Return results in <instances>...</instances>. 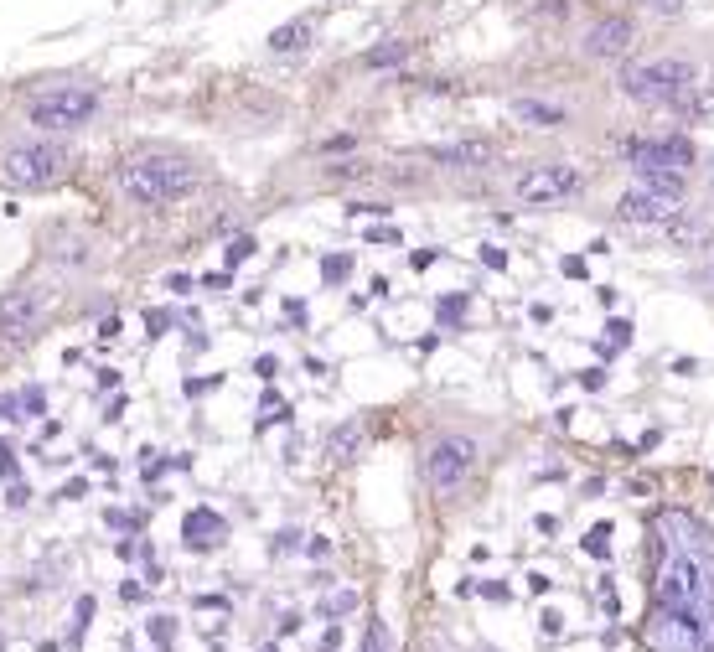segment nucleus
<instances>
[{
  "label": "nucleus",
  "mask_w": 714,
  "mask_h": 652,
  "mask_svg": "<svg viewBox=\"0 0 714 652\" xmlns=\"http://www.w3.org/2000/svg\"><path fill=\"white\" fill-rule=\"evenodd\" d=\"M658 533H663V554H658V580H652L658 616L647 627V642L658 652H714V544H709V533L683 513H663Z\"/></svg>",
  "instance_id": "f257e3e1"
},
{
  "label": "nucleus",
  "mask_w": 714,
  "mask_h": 652,
  "mask_svg": "<svg viewBox=\"0 0 714 652\" xmlns=\"http://www.w3.org/2000/svg\"><path fill=\"white\" fill-rule=\"evenodd\" d=\"M192 187H197V166L182 156H130L119 166V192L135 207H151V213H166L182 197H192Z\"/></svg>",
  "instance_id": "f03ea898"
},
{
  "label": "nucleus",
  "mask_w": 714,
  "mask_h": 652,
  "mask_svg": "<svg viewBox=\"0 0 714 652\" xmlns=\"http://www.w3.org/2000/svg\"><path fill=\"white\" fill-rule=\"evenodd\" d=\"M694 83H699V68L689 57H647V63H627L616 73L621 94L632 104H647V109H678Z\"/></svg>",
  "instance_id": "7ed1b4c3"
},
{
  "label": "nucleus",
  "mask_w": 714,
  "mask_h": 652,
  "mask_svg": "<svg viewBox=\"0 0 714 652\" xmlns=\"http://www.w3.org/2000/svg\"><path fill=\"white\" fill-rule=\"evenodd\" d=\"M585 192V171L575 161H533L513 176L518 207H564Z\"/></svg>",
  "instance_id": "20e7f679"
},
{
  "label": "nucleus",
  "mask_w": 714,
  "mask_h": 652,
  "mask_svg": "<svg viewBox=\"0 0 714 652\" xmlns=\"http://www.w3.org/2000/svg\"><path fill=\"white\" fill-rule=\"evenodd\" d=\"M63 176H68V151H63V145H52V140H21V145H11V151L0 156V182H6V187L37 192V187L63 182Z\"/></svg>",
  "instance_id": "39448f33"
},
{
  "label": "nucleus",
  "mask_w": 714,
  "mask_h": 652,
  "mask_svg": "<svg viewBox=\"0 0 714 652\" xmlns=\"http://www.w3.org/2000/svg\"><path fill=\"white\" fill-rule=\"evenodd\" d=\"M476 461H482V446H476L471 435H435L425 456H420V471H425V487L435 497H451L461 492V482L476 471Z\"/></svg>",
  "instance_id": "423d86ee"
},
{
  "label": "nucleus",
  "mask_w": 714,
  "mask_h": 652,
  "mask_svg": "<svg viewBox=\"0 0 714 652\" xmlns=\"http://www.w3.org/2000/svg\"><path fill=\"white\" fill-rule=\"evenodd\" d=\"M99 114V94L83 83H63V88H42V94L26 104V120H32L37 130L57 135V130H78Z\"/></svg>",
  "instance_id": "0eeeda50"
},
{
  "label": "nucleus",
  "mask_w": 714,
  "mask_h": 652,
  "mask_svg": "<svg viewBox=\"0 0 714 652\" xmlns=\"http://www.w3.org/2000/svg\"><path fill=\"white\" fill-rule=\"evenodd\" d=\"M47 321V290L42 285H21L0 295V347H26Z\"/></svg>",
  "instance_id": "6e6552de"
},
{
  "label": "nucleus",
  "mask_w": 714,
  "mask_h": 652,
  "mask_svg": "<svg viewBox=\"0 0 714 652\" xmlns=\"http://www.w3.org/2000/svg\"><path fill=\"white\" fill-rule=\"evenodd\" d=\"M683 213V192H668V187H647V182H632L616 202V218L632 223V228H668L673 218Z\"/></svg>",
  "instance_id": "1a4fd4ad"
},
{
  "label": "nucleus",
  "mask_w": 714,
  "mask_h": 652,
  "mask_svg": "<svg viewBox=\"0 0 714 652\" xmlns=\"http://www.w3.org/2000/svg\"><path fill=\"white\" fill-rule=\"evenodd\" d=\"M637 42V26L627 16H595L585 32H580V52L590 63H616V57H627Z\"/></svg>",
  "instance_id": "9d476101"
},
{
  "label": "nucleus",
  "mask_w": 714,
  "mask_h": 652,
  "mask_svg": "<svg viewBox=\"0 0 714 652\" xmlns=\"http://www.w3.org/2000/svg\"><path fill=\"white\" fill-rule=\"evenodd\" d=\"M430 161L445 171H482L497 161V145L492 140H451V145H430Z\"/></svg>",
  "instance_id": "9b49d317"
},
{
  "label": "nucleus",
  "mask_w": 714,
  "mask_h": 652,
  "mask_svg": "<svg viewBox=\"0 0 714 652\" xmlns=\"http://www.w3.org/2000/svg\"><path fill=\"white\" fill-rule=\"evenodd\" d=\"M316 42V16H295L285 26H275L270 32V52H301Z\"/></svg>",
  "instance_id": "f8f14e48"
},
{
  "label": "nucleus",
  "mask_w": 714,
  "mask_h": 652,
  "mask_svg": "<svg viewBox=\"0 0 714 652\" xmlns=\"http://www.w3.org/2000/svg\"><path fill=\"white\" fill-rule=\"evenodd\" d=\"M513 114H518L523 125H539V130H559V125H570V114L554 109V104H544V99H518V104H513Z\"/></svg>",
  "instance_id": "ddd939ff"
},
{
  "label": "nucleus",
  "mask_w": 714,
  "mask_h": 652,
  "mask_svg": "<svg viewBox=\"0 0 714 652\" xmlns=\"http://www.w3.org/2000/svg\"><path fill=\"white\" fill-rule=\"evenodd\" d=\"M363 440H368V430L357 425V420H347V425H337L332 435H326V456H332V461H352L357 451H363Z\"/></svg>",
  "instance_id": "4468645a"
},
{
  "label": "nucleus",
  "mask_w": 714,
  "mask_h": 652,
  "mask_svg": "<svg viewBox=\"0 0 714 652\" xmlns=\"http://www.w3.org/2000/svg\"><path fill=\"white\" fill-rule=\"evenodd\" d=\"M668 239H673L678 249H704V244H709V223H704V218H689V213H678V218L668 223Z\"/></svg>",
  "instance_id": "2eb2a0df"
},
{
  "label": "nucleus",
  "mask_w": 714,
  "mask_h": 652,
  "mask_svg": "<svg viewBox=\"0 0 714 652\" xmlns=\"http://www.w3.org/2000/svg\"><path fill=\"white\" fill-rule=\"evenodd\" d=\"M409 52H414V42H383V47H368V52H363V68H373V73H378V68H399Z\"/></svg>",
  "instance_id": "dca6fc26"
},
{
  "label": "nucleus",
  "mask_w": 714,
  "mask_h": 652,
  "mask_svg": "<svg viewBox=\"0 0 714 652\" xmlns=\"http://www.w3.org/2000/svg\"><path fill=\"white\" fill-rule=\"evenodd\" d=\"M678 114H689V120H709V114H714V83H694L689 99L678 104Z\"/></svg>",
  "instance_id": "f3484780"
},
{
  "label": "nucleus",
  "mask_w": 714,
  "mask_h": 652,
  "mask_svg": "<svg viewBox=\"0 0 714 652\" xmlns=\"http://www.w3.org/2000/svg\"><path fill=\"white\" fill-rule=\"evenodd\" d=\"M368 652H389V632H383V627H378V621H373V627H368Z\"/></svg>",
  "instance_id": "a211bd4d"
},
{
  "label": "nucleus",
  "mask_w": 714,
  "mask_h": 652,
  "mask_svg": "<svg viewBox=\"0 0 714 652\" xmlns=\"http://www.w3.org/2000/svg\"><path fill=\"white\" fill-rule=\"evenodd\" d=\"M647 11H658V16H678V11H683V0H647Z\"/></svg>",
  "instance_id": "6ab92c4d"
},
{
  "label": "nucleus",
  "mask_w": 714,
  "mask_h": 652,
  "mask_svg": "<svg viewBox=\"0 0 714 652\" xmlns=\"http://www.w3.org/2000/svg\"><path fill=\"white\" fill-rule=\"evenodd\" d=\"M249 249H254L249 239H238V244H228V264H238V259H249Z\"/></svg>",
  "instance_id": "aec40b11"
},
{
  "label": "nucleus",
  "mask_w": 714,
  "mask_h": 652,
  "mask_svg": "<svg viewBox=\"0 0 714 652\" xmlns=\"http://www.w3.org/2000/svg\"><path fill=\"white\" fill-rule=\"evenodd\" d=\"M709 280H714V264H709Z\"/></svg>",
  "instance_id": "412c9836"
},
{
  "label": "nucleus",
  "mask_w": 714,
  "mask_h": 652,
  "mask_svg": "<svg viewBox=\"0 0 714 652\" xmlns=\"http://www.w3.org/2000/svg\"><path fill=\"white\" fill-rule=\"evenodd\" d=\"M264 652H275V647H264Z\"/></svg>",
  "instance_id": "4be33fe9"
},
{
  "label": "nucleus",
  "mask_w": 714,
  "mask_h": 652,
  "mask_svg": "<svg viewBox=\"0 0 714 652\" xmlns=\"http://www.w3.org/2000/svg\"><path fill=\"white\" fill-rule=\"evenodd\" d=\"M709 182H714V176H709Z\"/></svg>",
  "instance_id": "5701e85b"
}]
</instances>
